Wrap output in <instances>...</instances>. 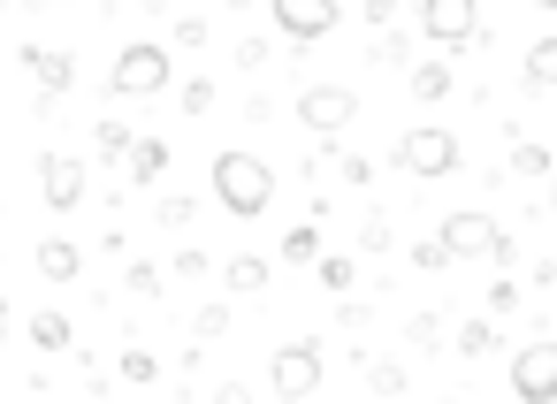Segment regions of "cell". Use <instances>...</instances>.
<instances>
[{"instance_id": "obj_1", "label": "cell", "mask_w": 557, "mask_h": 404, "mask_svg": "<svg viewBox=\"0 0 557 404\" xmlns=\"http://www.w3.org/2000/svg\"><path fill=\"white\" fill-rule=\"evenodd\" d=\"M207 184H214V206H222V214H237V222H260V214L275 206V168H268L260 153L222 146V153H214V168H207Z\"/></svg>"}, {"instance_id": "obj_2", "label": "cell", "mask_w": 557, "mask_h": 404, "mask_svg": "<svg viewBox=\"0 0 557 404\" xmlns=\"http://www.w3.org/2000/svg\"><path fill=\"white\" fill-rule=\"evenodd\" d=\"M389 161H397L412 184H443V176H458V161H466V153H458V138H450L443 123H412V130L397 138V153H389Z\"/></svg>"}, {"instance_id": "obj_3", "label": "cell", "mask_w": 557, "mask_h": 404, "mask_svg": "<svg viewBox=\"0 0 557 404\" xmlns=\"http://www.w3.org/2000/svg\"><path fill=\"white\" fill-rule=\"evenodd\" d=\"M169 77H176L169 47L138 39V47L115 54V70H108V100H153V92H169Z\"/></svg>"}, {"instance_id": "obj_4", "label": "cell", "mask_w": 557, "mask_h": 404, "mask_svg": "<svg viewBox=\"0 0 557 404\" xmlns=\"http://www.w3.org/2000/svg\"><path fill=\"white\" fill-rule=\"evenodd\" d=\"M412 9H420V39L443 54L473 47V31H481V0H412Z\"/></svg>"}, {"instance_id": "obj_5", "label": "cell", "mask_w": 557, "mask_h": 404, "mask_svg": "<svg viewBox=\"0 0 557 404\" xmlns=\"http://www.w3.org/2000/svg\"><path fill=\"white\" fill-rule=\"evenodd\" d=\"M268 16H275V31L306 54V47H321L336 24H344V9H336V0H268Z\"/></svg>"}, {"instance_id": "obj_6", "label": "cell", "mask_w": 557, "mask_h": 404, "mask_svg": "<svg viewBox=\"0 0 557 404\" xmlns=\"http://www.w3.org/2000/svg\"><path fill=\"white\" fill-rule=\"evenodd\" d=\"M298 123H306L313 138H344V130L359 123V92H351V85H306V92H298Z\"/></svg>"}, {"instance_id": "obj_7", "label": "cell", "mask_w": 557, "mask_h": 404, "mask_svg": "<svg viewBox=\"0 0 557 404\" xmlns=\"http://www.w3.org/2000/svg\"><path fill=\"white\" fill-rule=\"evenodd\" d=\"M268 389H275L283 404H298V396H313V389H321V343H313V336H298V343H283V351H275V366H268Z\"/></svg>"}, {"instance_id": "obj_8", "label": "cell", "mask_w": 557, "mask_h": 404, "mask_svg": "<svg viewBox=\"0 0 557 404\" xmlns=\"http://www.w3.org/2000/svg\"><path fill=\"white\" fill-rule=\"evenodd\" d=\"M511 396H527V404L557 396V336H534L527 351H511Z\"/></svg>"}, {"instance_id": "obj_9", "label": "cell", "mask_w": 557, "mask_h": 404, "mask_svg": "<svg viewBox=\"0 0 557 404\" xmlns=\"http://www.w3.org/2000/svg\"><path fill=\"white\" fill-rule=\"evenodd\" d=\"M24 70L39 77V115H54V100L77 85V54L70 47H24Z\"/></svg>"}, {"instance_id": "obj_10", "label": "cell", "mask_w": 557, "mask_h": 404, "mask_svg": "<svg viewBox=\"0 0 557 404\" xmlns=\"http://www.w3.org/2000/svg\"><path fill=\"white\" fill-rule=\"evenodd\" d=\"M39 199H47L54 214L85 206V161H70V153H39Z\"/></svg>"}, {"instance_id": "obj_11", "label": "cell", "mask_w": 557, "mask_h": 404, "mask_svg": "<svg viewBox=\"0 0 557 404\" xmlns=\"http://www.w3.org/2000/svg\"><path fill=\"white\" fill-rule=\"evenodd\" d=\"M443 237H450V252H458V260H481V252H496V244H504V229H496L481 206H458V214H443Z\"/></svg>"}, {"instance_id": "obj_12", "label": "cell", "mask_w": 557, "mask_h": 404, "mask_svg": "<svg viewBox=\"0 0 557 404\" xmlns=\"http://www.w3.org/2000/svg\"><path fill=\"white\" fill-rule=\"evenodd\" d=\"M519 85H527V92H557V31H542V39L519 54Z\"/></svg>"}, {"instance_id": "obj_13", "label": "cell", "mask_w": 557, "mask_h": 404, "mask_svg": "<svg viewBox=\"0 0 557 404\" xmlns=\"http://www.w3.org/2000/svg\"><path fill=\"white\" fill-rule=\"evenodd\" d=\"M123 168H131V184H138V191H153V184L169 176V146H161V138H138Z\"/></svg>"}, {"instance_id": "obj_14", "label": "cell", "mask_w": 557, "mask_h": 404, "mask_svg": "<svg viewBox=\"0 0 557 404\" xmlns=\"http://www.w3.org/2000/svg\"><path fill=\"white\" fill-rule=\"evenodd\" d=\"M77 267H85V252L70 237H39V275L47 282H77Z\"/></svg>"}, {"instance_id": "obj_15", "label": "cell", "mask_w": 557, "mask_h": 404, "mask_svg": "<svg viewBox=\"0 0 557 404\" xmlns=\"http://www.w3.org/2000/svg\"><path fill=\"white\" fill-rule=\"evenodd\" d=\"M222 290H237V298H260V290H268V260H252V252H237V260L222 267Z\"/></svg>"}, {"instance_id": "obj_16", "label": "cell", "mask_w": 557, "mask_h": 404, "mask_svg": "<svg viewBox=\"0 0 557 404\" xmlns=\"http://www.w3.org/2000/svg\"><path fill=\"white\" fill-rule=\"evenodd\" d=\"M70 343H77L70 313H54V305H47V313H32V351H70Z\"/></svg>"}, {"instance_id": "obj_17", "label": "cell", "mask_w": 557, "mask_h": 404, "mask_svg": "<svg viewBox=\"0 0 557 404\" xmlns=\"http://www.w3.org/2000/svg\"><path fill=\"white\" fill-rule=\"evenodd\" d=\"M511 176H557V161H549V146H534V138H511Z\"/></svg>"}, {"instance_id": "obj_18", "label": "cell", "mask_w": 557, "mask_h": 404, "mask_svg": "<svg viewBox=\"0 0 557 404\" xmlns=\"http://www.w3.org/2000/svg\"><path fill=\"white\" fill-rule=\"evenodd\" d=\"M275 252H283L290 267H321V229H306V222H298V229H283V244H275Z\"/></svg>"}, {"instance_id": "obj_19", "label": "cell", "mask_w": 557, "mask_h": 404, "mask_svg": "<svg viewBox=\"0 0 557 404\" xmlns=\"http://www.w3.org/2000/svg\"><path fill=\"white\" fill-rule=\"evenodd\" d=\"M412 100H420V108L450 100V70H443V62H420V70H412Z\"/></svg>"}, {"instance_id": "obj_20", "label": "cell", "mask_w": 557, "mask_h": 404, "mask_svg": "<svg viewBox=\"0 0 557 404\" xmlns=\"http://www.w3.org/2000/svg\"><path fill=\"white\" fill-rule=\"evenodd\" d=\"M488 351H504L496 320H466V328H458V358H488Z\"/></svg>"}, {"instance_id": "obj_21", "label": "cell", "mask_w": 557, "mask_h": 404, "mask_svg": "<svg viewBox=\"0 0 557 404\" xmlns=\"http://www.w3.org/2000/svg\"><path fill=\"white\" fill-rule=\"evenodd\" d=\"M450 260H458V252H450L443 229H435V237H412V267H420V275H435V267H450Z\"/></svg>"}, {"instance_id": "obj_22", "label": "cell", "mask_w": 557, "mask_h": 404, "mask_svg": "<svg viewBox=\"0 0 557 404\" xmlns=\"http://www.w3.org/2000/svg\"><path fill=\"white\" fill-rule=\"evenodd\" d=\"M367 389H374V396H405V389H412V374H405L397 358H374V366H367Z\"/></svg>"}, {"instance_id": "obj_23", "label": "cell", "mask_w": 557, "mask_h": 404, "mask_svg": "<svg viewBox=\"0 0 557 404\" xmlns=\"http://www.w3.org/2000/svg\"><path fill=\"white\" fill-rule=\"evenodd\" d=\"M92 146H100V161H131V146H138V138H131V130H123V123L108 115V123L92 130Z\"/></svg>"}, {"instance_id": "obj_24", "label": "cell", "mask_w": 557, "mask_h": 404, "mask_svg": "<svg viewBox=\"0 0 557 404\" xmlns=\"http://www.w3.org/2000/svg\"><path fill=\"white\" fill-rule=\"evenodd\" d=\"M184 115H214V77H184Z\"/></svg>"}, {"instance_id": "obj_25", "label": "cell", "mask_w": 557, "mask_h": 404, "mask_svg": "<svg viewBox=\"0 0 557 404\" xmlns=\"http://www.w3.org/2000/svg\"><path fill=\"white\" fill-rule=\"evenodd\" d=\"M336 176H344L351 191H367V184H374V161H367V153H336Z\"/></svg>"}, {"instance_id": "obj_26", "label": "cell", "mask_w": 557, "mask_h": 404, "mask_svg": "<svg viewBox=\"0 0 557 404\" xmlns=\"http://www.w3.org/2000/svg\"><path fill=\"white\" fill-rule=\"evenodd\" d=\"M351 282H359V267H351L344 252H329V260H321V290H351Z\"/></svg>"}, {"instance_id": "obj_27", "label": "cell", "mask_w": 557, "mask_h": 404, "mask_svg": "<svg viewBox=\"0 0 557 404\" xmlns=\"http://www.w3.org/2000/svg\"><path fill=\"white\" fill-rule=\"evenodd\" d=\"M153 374H161V358H153V351H123V381H131V389H146Z\"/></svg>"}, {"instance_id": "obj_28", "label": "cell", "mask_w": 557, "mask_h": 404, "mask_svg": "<svg viewBox=\"0 0 557 404\" xmlns=\"http://www.w3.org/2000/svg\"><path fill=\"white\" fill-rule=\"evenodd\" d=\"M191 328H199V336H207V343H214V336H222V328H230V305H222V298H214V305H199V320H191Z\"/></svg>"}, {"instance_id": "obj_29", "label": "cell", "mask_w": 557, "mask_h": 404, "mask_svg": "<svg viewBox=\"0 0 557 404\" xmlns=\"http://www.w3.org/2000/svg\"><path fill=\"white\" fill-rule=\"evenodd\" d=\"M191 214H199V206H191V199H184V191H176V199H161V229H184V222H191Z\"/></svg>"}, {"instance_id": "obj_30", "label": "cell", "mask_w": 557, "mask_h": 404, "mask_svg": "<svg viewBox=\"0 0 557 404\" xmlns=\"http://www.w3.org/2000/svg\"><path fill=\"white\" fill-rule=\"evenodd\" d=\"M511 305H519V282L496 275V282H488V313H511Z\"/></svg>"}, {"instance_id": "obj_31", "label": "cell", "mask_w": 557, "mask_h": 404, "mask_svg": "<svg viewBox=\"0 0 557 404\" xmlns=\"http://www.w3.org/2000/svg\"><path fill=\"white\" fill-rule=\"evenodd\" d=\"M268 62V39H237V70H260Z\"/></svg>"}, {"instance_id": "obj_32", "label": "cell", "mask_w": 557, "mask_h": 404, "mask_svg": "<svg viewBox=\"0 0 557 404\" xmlns=\"http://www.w3.org/2000/svg\"><path fill=\"white\" fill-rule=\"evenodd\" d=\"M131 290L138 298H161V267H131Z\"/></svg>"}, {"instance_id": "obj_33", "label": "cell", "mask_w": 557, "mask_h": 404, "mask_svg": "<svg viewBox=\"0 0 557 404\" xmlns=\"http://www.w3.org/2000/svg\"><path fill=\"white\" fill-rule=\"evenodd\" d=\"M397 9H405V0H359V16H367V24H389Z\"/></svg>"}, {"instance_id": "obj_34", "label": "cell", "mask_w": 557, "mask_h": 404, "mask_svg": "<svg viewBox=\"0 0 557 404\" xmlns=\"http://www.w3.org/2000/svg\"><path fill=\"white\" fill-rule=\"evenodd\" d=\"M138 9H146V16H169V0H138Z\"/></svg>"}, {"instance_id": "obj_35", "label": "cell", "mask_w": 557, "mask_h": 404, "mask_svg": "<svg viewBox=\"0 0 557 404\" xmlns=\"http://www.w3.org/2000/svg\"><path fill=\"white\" fill-rule=\"evenodd\" d=\"M0 343H9V298H0Z\"/></svg>"}, {"instance_id": "obj_36", "label": "cell", "mask_w": 557, "mask_h": 404, "mask_svg": "<svg viewBox=\"0 0 557 404\" xmlns=\"http://www.w3.org/2000/svg\"><path fill=\"white\" fill-rule=\"evenodd\" d=\"M549 214H557V176H549Z\"/></svg>"}, {"instance_id": "obj_37", "label": "cell", "mask_w": 557, "mask_h": 404, "mask_svg": "<svg viewBox=\"0 0 557 404\" xmlns=\"http://www.w3.org/2000/svg\"><path fill=\"white\" fill-rule=\"evenodd\" d=\"M534 9H557V0H534Z\"/></svg>"}, {"instance_id": "obj_38", "label": "cell", "mask_w": 557, "mask_h": 404, "mask_svg": "<svg viewBox=\"0 0 557 404\" xmlns=\"http://www.w3.org/2000/svg\"><path fill=\"white\" fill-rule=\"evenodd\" d=\"M0 16H9V0H0Z\"/></svg>"}]
</instances>
